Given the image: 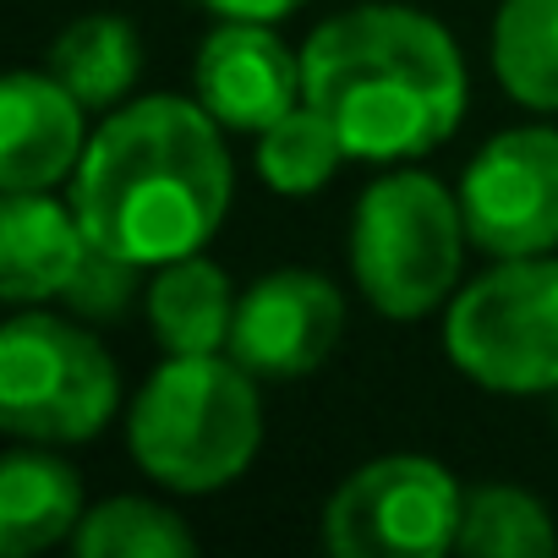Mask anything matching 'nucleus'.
I'll use <instances>...</instances> for the list:
<instances>
[{"mask_svg": "<svg viewBox=\"0 0 558 558\" xmlns=\"http://www.w3.org/2000/svg\"><path fill=\"white\" fill-rule=\"evenodd\" d=\"M137 263H126V257H116V252H105V246H88V257L77 263V274H72V286L61 291V302H66V313H77L83 324H105V318H121L126 307H132V296H137Z\"/></svg>", "mask_w": 558, "mask_h": 558, "instance_id": "obj_20", "label": "nucleus"}, {"mask_svg": "<svg viewBox=\"0 0 558 558\" xmlns=\"http://www.w3.org/2000/svg\"><path fill=\"white\" fill-rule=\"evenodd\" d=\"M121 411L116 356L77 313L12 307L0 324V427L17 444H88Z\"/></svg>", "mask_w": 558, "mask_h": 558, "instance_id": "obj_5", "label": "nucleus"}, {"mask_svg": "<svg viewBox=\"0 0 558 558\" xmlns=\"http://www.w3.org/2000/svg\"><path fill=\"white\" fill-rule=\"evenodd\" d=\"M487 61L520 110L558 116V0H504L493 12Z\"/></svg>", "mask_w": 558, "mask_h": 558, "instance_id": "obj_16", "label": "nucleus"}, {"mask_svg": "<svg viewBox=\"0 0 558 558\" xmlns=\"http://www.w3.org/2000/svg\"><path fill=\"white\" fill-rule=\"evenodd\" d=\"M454 192L471 246L487 257L558 252V126L520 121L493 132L471 154Z\"/></svg>", "mask_w": 558, "mask_h": 558, "instance_id": "obj_8", "label": "nucleus"}, {"mask_svg": "<svg viewBox=\"0 0 558 558\" xmlns=\"http://www.w3.org/2000/svg\"><path fill=\"white\" fill-rule=\"evenodd\" d=\"M235 286L230 274L192 252L175 263H159L148 291H143V313L148 329L159 340L165 356H208V351H230V324H235Z\"/></svg>", "mask_w": 558, "mask_h": 558, "instance_id": "obj_14", "label": "nucleus"}, {"mask_svg": "<svg viewBox=\"0 0 558 558\" xmlns=\"http://www.w3.org/2000/svg\"><path fill=\"white\" fill-rule=\"evenodd\" d=\"M50 72L88 110H116L132 99V88L143 77V34L132 17H116V12L72 17L50 45Z\"/></svg>", "mask_w": 558, "mask_h": 558, "instance_id": "obj_15", "label": "nucleus"}, {"mask_svg": "<svg viewBox=\"0 0 558 558\" xmlns=\"http://www.w3.org/2000/svg\"><path fill=\"white\" fill-rule=\"evenodd\" d=\"M345 335V291L318 268H268L241 291L230 356L257 378H302L335 356Z\"/></svg>", "mask_w": 558, "mask_h": 558, "instance_id": "obj_9", "label": "nucleus"}, {"mask_svg": "<svg viewBox=\"0 0 558 558\" xmlns=\"http://www.w3.org/2000/svg\"><path fill=\"white\" fill-rule=\"evenodd\" d=\"M88 230L56 192H0V302L50 307L88 257Z\"/></svg>", "mask_w": 558, "mask_h": 558, "instance_id": "obj_12", "label": "nucleus"}, {"mask_svg": "<svg viewBox=\"0 0 558 558\" xmlns=\"http://www.w3.org/2000/svg\"><path fill=\"white\" fill-rule=\"evenodd\" d=\"M214 17H241V23H286L307 0H203Z\"/></svg>", "mask_w": 558, "mask_h": 558, "instance_id": "obj_21", "label": "nucleus"}, {"mask_svg": "<svg viewBox=\"0 0 558 558\" xmlns=\"http://www.w3.org/2000/svg\"><path fill=\"white\" fill-rule=\"evenodd\" d=\"M77 558H192L197 531L159 498L116 493L105 504H88L83 525L72 531Z\"/></svg>", "mask_w": 558, "mask_h": 558, "instance_id": "obj_18", "label": "nucleus"}, {"mask_svg": "<svg viewBox=\"0 0 558 558\" xmlns=\"http://www.w3.org/2000/svg\"><path fill=\"white\" fill-rule=\"evenodd\" d=\"M279 23H241L219 17L214 34L192 56V99L225 126L257 137L286 110L307 99L302 88V50L274 34Z\"/></svg>", "mask_w": 558, "mask_h": 558, "instance_id": "obj_10", "label": "nucleus"}, {"mask_svg": "<svg viewBox=\"0 0 558 558\" xmlns=\"http://www.w3.org/2000/svg\"><path fill=\"white\" fill-rule=\"evenodd\" d=\"M88 137V105L50 66L7 72V88H0V192L66 186Z\"/></svg>", "mask_w": 558, "mask_h": 558, "instance_id": "obj_11", "label": "nucleus"}, {"mask_svg": "<svg viewBox=\"0 0 558 558\" xmlns=\"http://www.w3.org/2000/svg\"><path fill=\"white\" fill-rule=\"evenodd\" d=\"M465 487L433 454H378L356 465L324 504V547L335 558H438L460 536Z\"/></svg>", "mask_w": 558, "mask_h": 558, "instance_id": "obj_7", "label": "nucleus"}, {"mask_svg": "<svg viewBox=\"0 0 558 558\" xmlns=\"http://www.w3.org/2000/svg\"><path fill=\"white\" fill-rule=\"evenodd\" d=\"M465 208L422 165H384L351 214V279L378 318L416 324L454 302L465 268Z\"/></svg>", "mask_w": 558, "mask_h": 558, "instance_id": "obj_4", "label": "nucleus"}, {"mask_svg": "<svg viewBox=\"0 0 558 558\" xmlns=\"http://www.w3.org/2000/svg\"><path fill=\"white\" fill-rule=\"evenodd\" d=\"M263 378L230 351L165 356L126 411V449L165 493H219L241 482L263 449Z\"/></svg>", "mask_w": 558, "mask_h": 558, "instance_id": "obj_3", "label": "nucleus"}, {"mask_svg": "<svg viewBox=\"0 0 558 558\" xmlns=\"http://www.w3.org/2000/svg\"><path fill=\"white\" fill-rule=\"evenodd\" d=\"M547 411H553V427H558V389L547 395Z\"/></svg>", "mask_w": 558, "mask_h": 558, "instance_id": "obj_22", "label": "nucleus"}, {"mask_svg": "<svg viewBox=\"0 0 558 558\" xmlns=\"http://www.w3.org/2000/svg\"><path fill=\"white\" fill-rule=\"evenodd\" d=\"M444 356L487 395L558 389V257H493L444 307Z\"/></svg>", "mask_w": 558, "mask_h": 558, "instance_id": "obj_6", "label": "nucleus"}, {"mask_svg": "<svg viewBox=\"0 0 558 558\" xmlns=\"http://www.w3.org/2000/svg\"><path fill=\"white\" fill-rule=\"evenodd\" d=\"M88 514L83 476L56 444H17L0 460V553L28 558L56 542H72V531Z\"/></svg>", "mask_w": 558, "mask_h": 558, "instance_id": "obj_13", "label": "nucleus"}, {"mask_svg": "<svg viewBox=\"0 0 558 558\" xmlns=\"http://www.w3.org/2000/svg\"><path fill=\"white\" fill-rule=\"evenodd\" d=\"M230 192L235 165L225 126L181 94L116 105L66 181L88 241L137 268L208 252L230 214Z\"/></svg>", "mask_w": 558, "mask_h": 558, "instance_id": "obj_1", "label": "nucleus"}, {"mask_svg": "<svg viewBox=\"0 0 558 558\" xmlns=\"http://www.w3.org/2000/svg\"><path fill=\"white\" fill-rule=\"evenodd\" d=\"M454 553L465 558H547L558 553V525L547 504L514 482H476L465 487Z\"/></svg>", "mask_w": 558, "mask_h": 558, "instance_id": "obj_17", "label": "nucleus"}, {"mask_svg": "<svg viewBox=\"0 0 558 558\" xmlns=\"http://www.w3.org/2000/svg\"><path fill=\"white\" fill-rule=\"evenodd\" d=\"M307 105L362 165H416L444 148L471 105L454 34L395 0H362L318 23L302 45Z\"/></svg>", "mask_w": 558, "mask_h": 558, "instance_id": "obj_2", "label": "nucleus"}, {"mask_svg": "<svg viewBox=\"0 0 558 558\" xmlns=\"http://www.w3.org/2000/svg\"><path fill=\"white\" fill-rule=\"evenodd\" d=\"M345 159H351V148L340 143V132L307 99L296 110H286L274 126H263L257 148H252V165H257L263 186L279 192V197H313V192H324L340 175Z\"/></svg>", "mask_w": 558, "mask_h": 558, "instance_id": "obj_19", "label": "nucleus"}]
</instances>
